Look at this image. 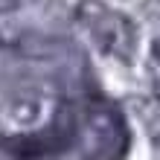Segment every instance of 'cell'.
Here are the masks:
<instances>
[{
  "mask_svg": "<svg viewBox=\"0 0 160 160\" xmlns=\"http://www.w3.org/2000/svg\"><path fill=\"white\" fill-rule=\"evenodd\" d=\"M76 21L90 35V41L99 47V52H105L122 64L134 61L140 32H137V23L125 12H117L99 0H82L76 6Z\"/></svg>",
  "mask_w": 160,
  "mask_h": 160,
  "instance_id": "1",
  "label": "cell"
},
{
  "mask_svg": "<svg viewBox=\"0 0 160 160\" xmlns=\"http://www.w3.org/2000/svg\"><path fill=\"white\" fill-rule=\"evenodd\" d=\"M21 6V0H0V12H12Z\"/></svg>",
  "mask_w": 160,
  "mask_h": 160,
  "instance_id": "2",
  "label": "cell"
},
{
  "mask_svg": "<svg viewBox=\"0 0 160 160\" xmlns=\"http://www.w3.org/2000/svg\"><path fill=\"white\" fill-rule=\"evenodd\" d=\"M152 55H154V61H157V67H160V38L152 44Z\"/></svg>",
  "mask_w": 160,
  "mask_h": 160,
  "instance_id": "3",
  "label": "cell"
},
{
  "mask_svg": "<svg viewBox=\"0 0 160 160\" xmlns=\"http://www.w3.org/2000/svg\"><path fill=\"white\" fill-rule=\"evenodd\" d=\"M152 152H154V160H160V137L152 140Z\"/></svg>",
  "mask_w": 160,
  "mask_h": 160,
  "instance_id": "4",
  "label": "cell"
}]
</instances>
